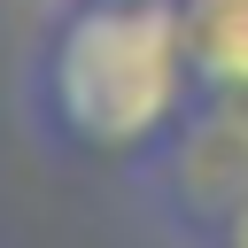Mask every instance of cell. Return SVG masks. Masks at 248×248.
<instances>
[{"mask_svg":"<svg viewBox=\"0 0 248 248\" xmlns=\"http://www.w3.org/2000/svg\"><path fill=\"white\" fill-rule=\"evenodd\" d=\"M186 31L178 0H70L31 62V116L70 155L132 163L186 108Z\"/></svg>","mask_w":248,"mask_h":248,"instance_id":"1","label":"cell"},{"mask_svg":"<svg viewBox=\"0 0 248 248\" xmlns=\"http://www.w3.org/2000/svg\"><path fill=\"white\" fill-rule=\"evenodd\" d=\"M132 170L147 209L178 240L217 248L232 202L248 194V85H194L170 132L147 155H132Z\"/></svg>","mask_w":248,"mask_h":248,"instance_id":"2","label":"cell"},{"mask_svg":"<svg viewBox=\"0 0 248 248\" xmlns=\"http://www.w3.org/2000/svg\"><path fill=\"white\" fill-rule=\"evenodd\" d=\"M194 85H248V0H178Z\"/></svg>","mask_w":248,"mask_h":248,"instance_id":"3","label":"cell"},{"mask_svg":"<svg viewBox=\"0 0 248 248\" xmlns=\"http://www.w3.org/2000/svg\"><path fill=\"white\" fill-rule=\"evenodd\" d=\"M217 248H248V194L232 202V217H225V232H217Z\"/></svg>","mask_w":248,"mask_h":248,"instance_id":"4","label":"cell"}]
</instances>
